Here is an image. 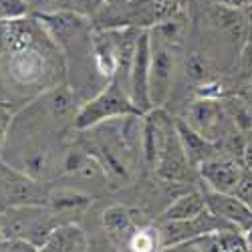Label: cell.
<instances>
[{"label": "cell", "instance_id": "6da1fadb", "mask_svg": "<svg viewBox=\"0 0 252 252\" xmlns=\"http://www.w3.org/2000/svg\"><path fill=\"white\" fill-rule=\"evenodd\" d=\"M129 113H139V111L131 103L127 91H125L117 81L111 79L93 99H89L83 107H79V111L73 119V127L79 131L91 129L99 123L113 121L117 117L129 115Z\"/></svg>", "mask_w": 252, "mask_h": 252}, {"label": "cell", "instance_id": "7a4b0ae2", "mask_svg": "<svg viewBox=\"0 0 252 252\" xmlns=\"http://www.w3.org/2000/svg\"><path fill=\"white\" fill-rule=\"evenodd\" d=\"M49 192L40 180L25 174L23 170L10 165L0 158V206H27V204H47Z\"/></svg>", "mask_w": 252, "mask_h": 252}, {"label": "cell", "instance_id": "3957f363", "mask_svg": "<svg viewBox=\"0 0 252 252\" xmlns=\"http://www.w3.org/2000/svg\"><path fill=\"white\" fill-rule=\"evenodd\" d=\"M152 38V61H150V99L152 107L158 109L167 101L172 93L176 57L170 40L159 36L156 31H150Z\"/></svg>", "mask_w": 252, "mask_h": 252}, {"label": "cell", "instance_id": "277c9868", "mask_svg": "<svg viewBox=\"0 0 252 252\" xmlns=\"http://www.w3.org/2000/svg\"><path fill=\"white\" fill-rule=\"evenodd\" d=\"M32 16L36 18V23L40 25V29L45 31L47 38L57 49L69 47L73 40H77L89 29V16L75 12L71 8L53 6V8H47V10L32 12Z\"/></svg>", "mask_w": 252, "mask_h": 252}, {"label": "cell", "instance_id": "5b68a950", "mask_svg": "<svg viewBox=\"0 0 252 252\" xmlns=\"http://www.w3.org/2000/svg\"><path fill=\"white\" fill-rule=\"evenodd\" d=\"M150 61H152V38L150 31H141L137 36V45L129 69L127 79V95L131 103L137 107L139 113L152 111V99H150Z\"/></svg>", "mask_w": 252, "mask_h": 252}, {"label": "cell", "instance_id": "8992f818", "mask_svg": "<svg viewBox=\"0 0 252 252\" xmlns=\"http://www.w3.org/2000/svg\"><path fill=\"white\" fill-rule=\"evenodd\" d=\"M6 55V71L16 85H38L49 75V61L38 47H25L18 51H10Z\"/></svg>", "mask_w": 252, "mask_h": 252}, {"label": "cell", "instance_id": "52a82bcc", "mask_svg": "<svg viewBox=\"0 0 252 252\" xmlns=\"http://www.w3.org/2000/svg\"><path fill=\"white\" fill-rule=\"evenodd\" d=\"M204 198H206V208L226 224L242 230V232L252 228V208L240 196L216 192L208 188V190H204Z\"/></svg>", "mask_w": 252, "mask_h": 252}, {"label": "cell", "instance_id": "ba28073f", "mask_svg": "<svg viewBox=\"0 0 252 252\" xmlns=\"http://www.w3.org/2000/svg\"><path fill=\"white\" fill-rule=\"evenodd\" d=\"M198 172L202 180L208 184L210 190L216 192H228L234 194L236 188L244 176V167L236 159H228V158H212L206 159L198 165Z\"/></svg>", "mask_w": 252, "mask_h": 252}, {"label": "cell", "instance_id": "9c48e42d", "mask_svg": "<svg viewBox=\"0 0 252 252\" xmlns=\"http://www.w3.org/2000/svg\"><path fill=\"white\" fill-rule=\"evenodd\" d=\"M222 115H224L222 105L212 97H204L190 105L184 121L212 141L218 135V129L222 127Z\"/></svg>", "mask_w": 252, "mask_h": 252}, {"label": "cell", "instance_id": "30bf717a", "mask_svg": "<svg viewBox=\"0 0 252 252\" xmlns=\"http://www.w3.org/2000/svg\"><path fill=\"white\" fill-rule=\"evenodd\" d=\"M91 55L99 75L111 81L117 67V31H95L91 34Z\"/></svg>", "mask_w": 252, "mask_h": 252}, {"label": "cell", "instance_id": "8fae6325", "mask_svg": "<svg viewBox=\"0 0 252 252\" xmlns=\"http://www.w3.org/2000/svg\"><path fill=\"white\" fill-rule=\"evenodd\" d=\"M43 252H85L89 250V238L85 230L73 222H61L40 246Z\"/></svg>", "mask_w": 252, "mask_h": 252}, {"label": "cell", "instance_id": "7c38bea8", "mask_svg": "<svg viewBox=\"0 0 252 252\" xmlns=\"http://www.w3.org/2000/svg\"><path fill=\"white\" fill-rule=\"evenodd\" d=\"M176 131H178L182 150H184L188 161H190V165L198 167L202 161L216 158V152H214L212 141H210L208 137H204L202 133H198V131L192 127V125H188L184 119H178V121H176Z\"/></svg>", "mask_w": 252, "mask_h": 252}, {"label": "cell", "instance_id": "4fadbf2b", "mask_svg": "<svg viewBox=\"0 0 252 252\" xmlns=\"http://www.w3.org/2000/svg\"><path fill=\"white\" fill-rule=\"evenodd\" d=\"M206 198L204 192H188L180 198H176L170 206L161 212V222L167 220H190L206 212Z\"/></svg>", "mask_w": 252, "mask_h": 252}, {"label": "cell", "instance_id": "5bb4252c", "mask_svg": "<svg viewBox=\"0 0 252 252\" xmlns=\"http://www.w3.org/2000/svg\"><path fill=\"white\" fill-rule=\"evenodd\" d=\"M47 206L61 216L67 218L75 212H83L91 206V196L73 192V190H61V192H51L47 198Z\"/></svg>", "mask_w": 252, "mask_h": 252}, {"label": "cell", "instance_id": "9a60e30c", "mask_svg": "<svg viewBox=\"0 0 252 252\" xmlns=\"http://www.w3.org/2000/svg\"><path fill=\"white\" fill-rule=\"evenodd\" d=\"M45 109L53 119H75L77 115V99L69 87H55L43 99Z\"/></svg>", "mask_w": 252, "mask_h": 252}, {"label": "cell", "instance_id": "2e32d148", "mask_svg": "<svg viewBox=\"0 0 252 252\" xmlns=\"http://www.w3.org/2000/svg\"><path fill=\"white\" fill-rule=\"evenodd\" d=\"M105 232L111 236H123L133 228V212L123 204H111L101 216Z\"/></svg>", "mask_w": 252, "mask_h": 252}, {"label": "cell", "instance_id": "e0dca14e", "mask_svg": "<svg viewBox=\"0 0 252 252\" xmlns=\"http://www.w3.org/2000/svg\"><path fill=\"white\" fill-rule=\"evenodd\" d=\"M129 250L135 252H152V250H161V240H159V228L156 226H139L135 228L129 236Z\"/></svg>", "mask_w": 252, "mask_h": 252}, {"label": "cell", "instance_id": "ac0fdd59", "mask_svg": "<svg viewBox=\"0 0 252 252\" xmlns=\"http://www.w3.org/2000/svg\"><path fill=\"white\" fill-rule=\"evenodd\" d=\"M170 250H178V252H218L220 250V240H218V230L216 232H204L198 236L188 238L176 246H172Z\"/></svg>", "mask_w": 252, "mask_h": 252}, {"label": "cell", "instance_id": "d6986e66", "mask_svg": "<svg viewBox=\"0 0 252 252\" xmlns=\"http://www.w3.org/2000/svg\"><path fill=\"white\" fill-rule=\"evenodd\" d=\"M218 240H220V252H244V250H248L246 234L238 228L218 230Z\"/></svg>", "mask_w": 252, "mask_h": 252}, {"label": "cell", "instance_id": "ffe728a7", "mask_svg": "<svg viewBox=\"0 0 252 252\" xmlns=\"http://www.w3.org/2000/svg\"><path fill=\"white\" fill-rule=\"evenodd\" d=\"M31 14V8L25 0H0V20H12Z\"/></svg>", "mask_w": 252, "mask_h": 252}, {"label": "cell", "instance_id": "44dd1931", "mask_svg": "<svg viewBox=\"0 0 252 252\" xmlns=\"http://www.w3.org/2000/svg\"><path fill=\"white\" fill-rule=\"evenodd\" d=\"M12 123H14V111L8 107L6 103L0 101V152H2L4 145H6Z\"/></svg>", "mask_w": 252, "mask_h": 252}, {"label": "cell", "instance_id": "7402d4cb", "mask_svg": "<svg viewBox=\"0 0 252 252\" xmlns=\"http://www.w3.org/2000/svg\"><path fill=\"white\" fill-rule=\"evenodd\" d=\"M186 77H190L192 81H202L206 79V61L198 55L192 53L186 61Z\"/></svg>", "mask_w": 252, "mask_h": 252}, {"label": "cell", "instance_id": "603a6c76", "mask_svg": "<svg viewBox=\"0 0 252 252\" xmlns=\"http://www.w3.org/2000/svg\"><path fill=\"white\" fill-rule=\"evenodd\" d=\"M234 194L240 196L252 208V172H248V170L244 172V176H242V180H240V184H238Z\"/></svg>", "mask_w": 252, "mask_h": 252}, {"label": "cell", "instance_id": "cb8c5ba5", "mask_svg": "<svg viewBox=\"0 0 252 252\" xmlns=\"http://www.w3.org/2000/svg\"><path fill=\"white\" fill-rule=\"evenodd\" d=\"M25 2L29 4L31 12H38V10H47V8L57 6L59 0H25Z\"/></svg>", "mask_w": 252, "mask_h": 252}, {"label": "cell", "instance_id": "d4e9b609", "mask_svg": "<svg viewBox=\"0 0 252 252\" xmlns=\"http://www.w3.org/2000/svg\"><path fill=\"white\" fill-rule=\"evenodd\" d=\"M242 163H244V170L252 172V135L242 145Z\"/></svg>", "mask_w": 252, "mask_h": 252}, {"label": "cell", "instance_id": "484cf974", "mask_svg": "<svg viewBox=\"0 0 252 252\" xmlns=\"http://www.w3.org/2000/svg\"><path fill=\"white\" fill-rule=\"evenodd\" d=\"M246 242H248V250H252V228L250 230H246Z\"/></svg>", "mask_w": 252, "mask_h": 252}, {"label": "cell", "instance_id": "4316f807", "mask_svg": "<svg viewBox=\"0 0 252 252\" xmlns=\"http://www.w3.org/2000/svg\"><path fill=\"white\" fill-rule=\"evenodd\" d=\"M0 212H2V210H0Z\"/></svg>", "mask_w": 252, "mask_h": 252}]
</instances>
